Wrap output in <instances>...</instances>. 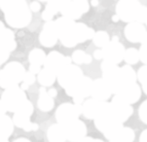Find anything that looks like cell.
<instances>
[{
	"label": "cell",
	"instance_id": "1",
	"mask_svg": "<svg viewBox=\"0 0 147 142\" xmlns=\"http://www.w3.org/2000/svg\"><path fill=\"white\" fill-rule=\"evenodd\" d=\"M0 10L4 12L6 22L14 28L26 27L31 22V11L24 0H2Z\"/></svg>",
	"mask_w": 147,
	"mask_h": 142
},
{
	"label": "cell",
	"instance_id": "2",
	"mask_svg": "<svg viewBox=\"0 0 147 142\" xmlns=\"http://www.w3.org/2000/svg\"><path fill=\"white\" fill-rule=\"evenodd\" d=\"M116 15L121 21L131 24H145L147 18V7L138 0H121L116 5Z\"/></svg>",
	"mask_w": 147,
	"mask_h": 142
},
{
	"label": "cell",
	"instance_id": "3",
	"mask_svg": "<svg viewBox=\"0 0 147 142\" xmlns=\"http://www.w3.org/2000/svg\"><path fill=\"white\" fill-rule=\"evenodd\" d=\"M96 128L103 135L110 140L120 129L123 128V123H121L115 116L112 114L110 110V102H106L103 110L98 116V118L94 120Z\"/></svg>",
	"mask_w": 147,
	"mask_h": 142
},
{
	"label": "cell",
	"instance_id": "4",
	"mask_svg": "<svg viewBox=\"0 0 147 142\" xmlns=\"http://www.w3.org/2000/svg\"><path fill=\"white\" fill-rule=\"evenodd\" d=\"M24 65L18 61H11L0 70V87L5 90L18 86L26 75Z\"/></svg>",
	"mask_w": 147,
	"mask_h": 142
},
{
	"label": "cell",
	"instance_id": "5",
	"mask_svg": "<svg viewBox=\"0 0 147 142\" xmlns=\"http://www.w3.org/2000/svg\"><path fill=\"white\" fill-rule=\"evenodd\" d=\"M76 22L64 17H61L55 21L57 32H58L59 40L66 48H73L77 44L74 27Z\"/></svg>",
	"mask_w": 147,
	"mask_h": 142
},
{
	"label": "cell",
	"instance_id": "6",
	"mask_svg": "<svg viewBox=\"0 0 147 142\" xmlns=\"http://www.w3.org/2000/svg\"><path fill=\"white\" fill-rule=\"evenodd\" d=\"M101 71H102V79L110 87L114 96L121 91L125 85L123 83L121 76V70L118 65L111 62L103 61L101 63Z\"/></svg>",
	"mask_w": 147,
	"mask_h": 142
},
{
	"label": "cell",
	"instance_id": "7",
	"mask_svg": "<svg viewBox=\"0 0 147 142\" xmlns=\"http://www.w3.org/2000/svg\"><path fill=\"white\" fill-rule=\"evenodd\" d=\"M93 81L91 78L83 76L77 83L65 89L67 96L73 98L74 104L77 105H83L85 102L84 99L87 96H91V90Z\"/></svg>",
	"mask_w": 147,
	"mask_h": 142
},
{
	"label": "cell",
	"instance_id": "8",
	"mask_svg": "<svg viewBox=\"0 0 147 142\" xmlns=\"http://www.w3.org/2000/svg\"><path fill=\"white\" fill-rule=\"evenodd\" d=\"M1 100L6 106L7 111L15 113L27 99L24 91H22L21 87L16 86L5 90L2 94Z\"/></svg>",
	"mask_w": 147,
	"mask_h": 142
},
{
	"label": "cell",
	"instance_id": "9",
	"mask_svg": "<svg viewBox=\"0 0 147 142\" xmlns=\"http://www.w3.org/2000/svg\"><path fill=\"white\" fill-rule=\"evenodd\" d=\"M82 114V105H77L74 103L61 104L56 111V119L59 125H67L71 122L78 120L79 116Z\"/></svg>",
	"mask_w": 147,
	"mask_h": 142
},
{
	"label": "cell",
	"instance_id": "10",
	"mask_svg": "<svg viewBox=\"0 0 147 142\" xmlns=\"http://www.w3.org/2000/svg\"><path fill=\"white\" fill-rule=\"evenodd\" d=\"M90 10V3L87 0H65L64 5L61 11L63 17L72 21L79 20Z\"/></svg>",
	"mask_w": 147,
	"mask_h": 142
},
{
	"label": "cell",
	"instance_id": "11",
	"mask_svg": "<svg viewBox=\"0 0 147 142\" xmlns=\"http://www.w3.org/2000/svg\"><path fill=\"white\" fill-rule=\"evenodd\" d=\"M83 77V71L75 64H69L65 66L57 76L59 86L64 90L77 83Z\"/></svg>",
	"mask_w": 147,
	"mask_h": 142
},
{
	"label": "cell",
	"instance_id": "12",
	"mask_svg": "<svg viewBox=\"0 0 147 142\" xmlns=\"http://www.w3.org/2000/svg\"><path fill=\"white\" fill-rule=\"evenodd\" d=\"M110 110L121 123H125L126 121H128L129 117L134 114V108L131 104L117 94L113 96L110 102Z\"/></svg>",
	"mask_w": 147,
	"mask_h": 142
},
{
	"label": "cell",
	"instance_id": "13",
	"mask_svg": "<svg viewBox=\"0 0 147 142\" xmlns=\"http://www.w3.org/2000/svg\"><path fill=\"white\" fill-rule=\"evenodd\" d=\"M101 51L103 55V61L118 65L124 59L126 50L120 41L111 40L103 49H101Z\"/></svg>",
	"mask_w": 147,
	"mask_h": 142
},
{
	"label": "cell",
	"instance_id": "14",
	"mask_svg": "<svg viewBox=\"0 0 147 142\" xmlns=\"http://www.w3.org/2000/svg\"><path fill=\"white\" fill-rule=\"evenodd\" d=\"M72 59L69 57H64L59 52L53 51L49 55H47L46 61L44 63V68L49 69L55 74H58L61 72L65 66L71 64Z\"/></svg>",
	"mask_w": 147,
	"mask_h": 142
},
{
	"label": "cell",
	"instance_id": "15",
	"mask_svg": "<svg viewBox=\"0 0 147 142\" xmlns=\"http://www.w3.org/2000/svg\"><path fill=\"white\" fill-rule=\"evenodd\" d=\"M124 34L127 40L131 43L147 44V30L142 24L136 22L128 24L124 29Z\"/></svg>",
	"mask_w": 147,
	"mask_h": 142
},
{
	"label": "cell",
	"instance_id": "16",
	"mask_svg": "<svg viewBox=\"0 0 147 142\" xmlns=\"http://www.w3.org/2000/svg\"><path fill=\"white\" fill-rule=\"evenodd\" d=\"M64 131L66 133V138L68 141L78 142L86 137L87 127L81 120H75L71 123L64 125Z\"/></svg>",
	"mask_w": 147,
	"mask_h": 142
},
{
	"label": "cell",
	"instance_id": "17",
	"mask_svg": "<svg viewBox=\"0 0 147 142\" xmlns=\"http://www.w3.org/2000/svg\"><path fill=\"white\" fill-rule=\"evenodd\" d=\"M34 111L33 105L29 100H26L20 108L14 113L13 123L16 127L24 129L26 125L30 123V117Z\"/></svg>",
	"mask_w": 147,
	"mask_h": 142
},
{
	"label": "cell",
	"instance_id": "18",
	"mask_svg": "<svg viewBox=\"0 0 147 142\" xmlns=\"http://www.w3.org/2000/svg\"><path fill=\"white\" fill-rule=\"evenodd\" d=\"M59 40L55 22H48L43 26V29L39 34V42L46 48H52Z\"/></svg>",
	"mask_w": 147,
	"mask_h": 142
},
{
	"label": "cell",
	"instance_id": "19",
	"mask_svg": "<svg viewBox=\"0 0 147 142\" xmlns=\"http://www.w3.org/2000/svg\"><path fill=\"white\" fill-rule=\"evenodd\" d=\"M113 94L108 86V84L103 80L102 78H98L93 81L91 90V96L92 98L96 99L98 101L106 102L107 99L110 98L111 94Z\"/></svg>",
	"mask_w": 147,
	"mask_h": 142
},
{
	"label": "cell",
	"instance_id": "20",
	"mask_svg": "<svg viewBox=\"0 0 147 142\" xmlns=\"http://www.w3.org/2000/svg\"><path fill=\"white\" fill-rule=\"evenodd\" d=\"M106 102L98 101L94 98L87 99L82 105V115L88 120H96L103 110Z\"/></svg>",
	"mask_w": 147,
	"mask_h": 142
},
{
	"label": "cell",
	"instance_id": "21",
	"mask_svg": "<svg viewBox=\"0 0 147 142\" xmlns=\"http://www.w3.org/2000/svg\"><path fill=\"white\" fill-rule=\"evenodd\" d=\"M117 96H121L124 100H126L128 103L133 104L138 101V99L141 96V90L136 83L129 84L124 86L121 89V91L117 94Z\"/></svg>",
	"mask_w": 147,
	"mask_h": 142
},
{
	"label": "cell",
	"instance_id": "22",
	"mask_svg": "<svg viewBox=\"0 0 147 142\" xmlns=\"http://www.w3.org/2000/svg\"><path fill=\"white\" fill-rule=\"evenodd\" d=\"M74 33H75V38L77 43H83V42L90 40H93L96 31L93 28L86 26L83 22H76L75 27H74Z\"/></svg>",
	"mask_w": 147,
	"mask_h": 142
},
{
	"label": "cell",
	"instance_id": "23",
	"mask_svg": "<svg viewBox=\"0 0 147 142\" xmlns=\"http://www.w3.org/2000/svg\"><path fill=\"white\" fill-rule=\"evenodd\" d=\"M64 2H65V0H54V1L48 2L46 5V8L42 12V19L46 22H52L55 15L61 11Z\"/></svg>",
	"mask_w": 147,
	"mask_h": 142
},
{
	"label": "cell",
	"instance_id": "24",
	"mask_svg": "<svg viewBox=\"0 0 147 142\" xmlns=\"http://www.w3.org/2000/svg\"><path fill=\"white\" fill-rule=\"evenodd\" d=\"M47 138L49 142H65L67 138L63 125H52L47 131Z\"/></svg>",
	"mask_w": 147,
	"mask_h": 142
},
{
	"label": "cell",
	"instance_id": "25",
	"mask_svg": "<svg viewBox=\"0 0 147 142\" xmlns=\"http://www.w3.org/2000/svg\"><path fill=\"white\" fill-rule=\"evenodd\" d=\"M37 106L42 112L51 111L55 106L54 98L49 96L48 92L43 87L39 90V98L38 100H37Z\"/></svg>",
	"mask_w": 147,
	"mask_h": 142
},
{
	"label": "cell",
	"instance_id": "26",
	"mask_svg": "<svg viewBox=\"0 0 147 142\" xmlns=\"http://www.w3.org/2000/svg\"><path fill=\"white\" fill-rule=\"evenodd\" d=\"M0 44L4 47L9 53L13 52L17 48V42L15 40L14 32L9 28H6L0 34Z\"/></svg>",
	"mask_w": 147,
	"mask_h": 142
},
{
	"label": "cell",
	"instance_id": "27",
	"mask_svg": "<svg viewBox=\"0 0 147 142\" xmlns=\"http://www.w3.org/2000/svg\"><path fill=\"white\" fill-rule=\"evenodd\" d=\"M13 120L6 114H0V135L8 138L14 131Z\"/></svg>",
	"mask_w": 147,
	"mask_h": 142
},
{
	"label": "cell",
	"instance_id": "28",
	"mask_svg": "<svg viewBox=\"0 0 147 142\" xmlns=\"http://www.w3.org/2000/svg\"><path fill=\"white\" fill-rule=\"evenodd\" d=\"M136 133L134 129L128 127H123L115 135L112 137L109 142H134Z\"/></svg>",
	"mask_w": 147,
	"mask_h": 142
},
{
	"label": "cell",
	"instance_id": "29",
	"mask_svg": "<svg viewBox=\"0 0 147 142\" xmlns=\"http://www.w3.org/2000/svg\"><path fill=\"white\" fill-rule=\"evenodd\" d=\"M37 80H38L41 86H43V88H45V87H51L53 86L57 80V74H55L54 72H52L49 69L43 68L41 69V71L37 75Z\"/></svg>",
	"mask_w": 147,
	"mask_h": 142
},
{
	"label": "cell",
	"instance_id": "30",
	"mask_svg": "<svg viewBox=\"0 0 147 142\" xmlns=\"http://www.w3.org/2000/svg\"><path fill=\"white\" fill-rule=\"evenodd\" d=\"M121 70V76L122 80H123L124 85L129 84H134L136 83V79H138V74L134 71V69L131 65H124L120 68Z\"/></svg>",
	"mask_w": 147,
	"mask_h": 142
},
{
	"label": "cell",
	"instance_id": "31",
	"mask_svg": "<svg viewBox=\"0 0 147 142\" xmlns=\"http://www.w3.org/2000/svg\"><path fill=\"white\" fill-rule=\"evenodd\" d=\"M47 55L45 54V52L43 50L35 48L32 51H30V53L28 55V61L30 62V64H34V65H44L45 61H46Z\"/></svg>",
	"mask_w": 147,
	"mask_h": 142
},
{
	"label": "cell",
	"instance_id": "32",
	"mask_svg": "<svg viewBox=\"0 0 147 142\" xmlns=\"http://www.w3.org/2000/svg\"><path fill=\"white\" fill-rule=\"evenodd\" d=\"M71 59L76 64H90L93 61L92 57L82 50H76L71 56Z\"/></svg>",
	"mask_w": 147,
	"mask_h": 142
},
{
	"label": "cell",
	"instance_id": "33",
	"mask_svg": "<svg viewBox=\"0 0 147 142\" xmlns=\"http://www.w3.org/2000/svg\"><path fill=\"white\" fill-rule=\"evenodd\" d=\"M110 41L111 40H110V37H109V34L106 31L103 30H99L98 32H96V34H94L93 38L94 44L96 47H99L101 49H103Z\"/></svg>",
	"mask_w": 147,
	"mask_h": 142
},
{
	"label": "cell",
	"instance_id": "34",
	"mask_svg": "<svg viewBox=\"0 0 147 142\" xmlns=\"http://www.w3.org/2000/svg\"><path fill=\"white\" fill-rule=\"evenodd\" d=\"M124 61L128 63V65L136 64L139 61H140L138 50H136V48L127 49L125 52V56H124Z\"/></svg>",
	"mask_w": 147,
	"mask_h": 142
},
{
	"label": "cell",
	"instance_id": "35",
	"mask_svg": "<svg viewBox=\"0 0 147 142\" xmlns=\"http://www.w3.org/2000/svg\"><path fill=\"white\" fill-rule=\"evenodd\" d=\"M138 115H139L140 120L142 121L144 124L147 125V100L142 102L141 105L139 106Z\"/></svg>",
	"mask_w": 147,
	"mask_h": 142
},
{
	"label": "cell",
	"instance_id": "36",
	"mask_svg": "<svg viewBox=\"0 0 147 142\" xmlns=\"http://www.w3.org/2000/svg\"><path fill=\"white\" fill-rule=\"evenodd\" d=\"M138 80L140 82L141 85L147 83V65H143L138 71Z\"/></svg>",
	"mask_w": 147,
	"mask_h": 142
},
{
	"label": "cell",
	"instance_id": "37",
	"mask_svg": "<svg viewBox=\"0 0 147 142\" xmlns=\"http://www.w3.org/2000/svg\"><path fill=\"white\" fill-rule=\"evenodd\" d=\"M9 56H10L9 52L0 44V65H2L4 62H6L8 61Z\"/></svg>",
	"mask_w": 147,
	"mask_h": 142
},
{
	"label": "cell",
	"instance_id": "38",
	"mask_svg": "<svg viewBox=\"0 0 147 142\" xmlns=\"http://www.w3.org/2000/svg\"><path fill=\"white\" fill-rule=\"evenodd\" d=\"M138 52H139V57H140V61H142L145 65H147V44L141 45Z\"/></svg>",
	"mask_w": 147,
	"mask_h": 142
},
{
	"label": "cell",
	"instance_id": "39",
	"mask_svg": "<svg viewBox=\"0 0 147 142\" xmlns=\"http://www.w3.org/2000/svg\"><path fill=\"white\" fill-rule=\"evenodd\" d=\"M35 80H36L35 75H34V74H32V73H30V72L28 71V72H26V75H24L22 82H24V83H26V85H28V86H30V85L35 83Z\"/></svg>",
	"mask_w": 147,
	"mask_h": 142
},
{
	"label": "cell",
	"instance_id": "40",
	"mask_svg": "<svg viewBox=\"0 0 147 142\" xmlns=\"http://www.w3.org/2000/svg\"><path fill=\"white\" fill-rule=\"evenodd\" d=\"M29 9H30L31 12H34V13H36V12H39L41 9V5L39 2L37 1H33L31 2L30 5H29Z\"/></svg>",
	"mask_w": 147,
	"mask_h": 142
},
{
	"label": "cell",
	"instance_id": "41",
	"mask_svg": "<svg viewBox=\"0 0 147 142\" xmlns=\"http://www.w3.org/2000/svg\"><path fill=\"white\" fill-rule=\"evenodd\" d=\"M38 125H37L36 123H32V122H30L28 125H26V128L24 129V131H35L38 129Z\"/></svg>",
	"mask_w": 147,
	"mask_h": 142
},
{
	"label": "cell",
	"instance_id": "42",
	"mask_svg": "<svg viewBox=\"0 0 147 142\" xmlns=\"http://www.w3.org/2000/svg\"><path fill=\"white\" fill-rule=\"evenodd\" d=\"M28 70H29V72H30V73L34 74V75H36V74L38 75L39 72L41 71V66L34 65V64H30V65H29Z\"/></svg>",
	"mask_w": 147,
	"mask_h": 142
},
{
	"label": "cell",
	"instance_id": "43",
	"mask_svg": "<svg viewBox=\"0 0 147 142\" xmlns=\"http://www.w3.org/2000/svg\"><path fill=\"white\" fill-rule=\"evenodd\" d=\"M94 58L96 59H103V55H102V51L101 50H96L94 52Z\"/></svg>",
	"mask_w": 147,
	"mask_h": 142
},
{
	"label": "cell",
	"instance_id": "44",
	"mask_svg": "<svg viewBox=\"0 0 147 142\" xmlns=\"http://www.w3.org/2000/svg\"><path fill=\"white\" fill-rule=\"evenodd\" d=\"M139 142H147V129H144L141 133L139 136Z\"/></svg>",
	"mask_w": 147,
	"mask_h": 142
},
{
	"label": "cell",
	"instance_id": "45",
	"mask_svg": "<svg viewBox=\"0 0 147 142\" xmlns=\"http://www.w3.org/2000/svg\"><path fill=\"white\" fill-rule=\"evenodd\" d=\"M48 94H49V96H51V98H56L57 96V94H58V92H57V90L56 89H54V88H51L48 91Z\"/></svg>",
	"mask_w": 147,
	"mask_h": 142
},
{
	"label": "cell",
	"instance_id": "46",
	"mask_svg": "<svg viewBox=\"0 0 147 142\" xmlns=\"http://www.w3.org/2000/svg\"><path fill=\"white\" fill-rule=\"evenodd\" d=\"M6 112H7L6 106H5V104L0 99V114H6Z\"/></svg>",
	"mask_w": 147,
	"mask_h": 142
},
{
	"label": "cell",
	"instance_id": "47",
	"mask_svg": "<svg viewBox=\"0 0 147 142\" xmlns=\"http://www.w3.org/2000/svg\"><path fill=\"white\" fill-rule=\"evenodd\" d=\"M14 142H31L29 139H27V138H24V137H20L18 139H16Z\"/></svg>",
	"mask_w": 147,
	"mask_h": 142
},
{
	"label": "cell",
	"instance_id": "48",
	"mask_svg": "<svg viewBox=\"0 0 147 142\" xmlns=\"http://www.w3.org/2000/svg\"><path fill=\"white\" fill-rule=\"evenodd\" d=\"M78 142H94V138H92V137H85L84 139H82V140L80 141H78Z\"/></svg>",
	"mask_w": 147,
	"mask_h": 142
},
{
	"label": "cell",
	"instance_id": "49",
	"mask_svg": "<svg viewBox=\"0 0 147 142\" xmlns=\"http://www.w3.org/2000/svg\"><path fill=\"white\" fill-rule=\"evenodd\" d=\"M28 88H29V86L28 85H26V83H22L21 85V89L22 90V91H26V90H28Z\"/></svg>",
	"mask_w": 147,
	"mask_h": 142
},
{
	"label": "cell",
	"instance_id": "50",
	"mask_svg": "<svg viewBox=\"0 0 147 142\" xmlns=\"http://www.w3.org/2000/svg\"><path fill=\"white\" fill-rule=\"evenodd\" d=\"M5 29H6V28H5V26H4V24L1 21H0V34H1L2 32L5 30Z\"/></svg>",
	"mask_w": 147,
	"mask_h": 142
},
{
	"label": "cell",
	"instance_id": "51",
	"mask_svg": "<svg viewBox=\"0 0 147 142\" xmlns=\"http://www.w3.org/2000/svg\"><path fill=\"white\" fill-rule=\"evenodd\" d=\"M0 142H9V141H8V138H5L3 136L0 135Z\"/></svg>",
	"mask_w": 147,
	"mask_h": 142
},
{
	"label": "cell",
	"instance_id": "52",
	"mask_svg": "<svg viewBox=\"0 0 147 142\" xmlns=\"http://www.w3.org/2000/svg\"><path fill=\"white\" fill-rule=\"evenodd\" d=\"M91 5H92V6H94V7L98 6V0H96V1H91Z\"/></svg>",
	"mask_w": 147,
	"mask_h": 142
},
{
	"label": "cell",
	"instance_id": "53",
	"mask_svg": "<svg viewBox=\"0 0 147 142\" xmlns=\"http://www.w3.org/2000/svg\"><path fill=\"white\" fill-rule=\"evenodd\" d=\"M112 20H113L114 22H118L119 21V18L117 17V15H115V16H114L113 18H112Z\"/></svg>",
	"mask_w": 147,
	"mask_h": 142
},
{
	"label": "cell",
	"instance_id": "54",
	"mask_svg": "<svg viewBox=\"0 0 147 142\" xmlns=\"http://www.w3.org/2000/svg\"><path fill=\"white\" fill-rule=\"evenodd\" d=\"M94 142H103V141L101 140V139H94Z\"/></svg>",
	"mask_w": 147,
	"mask_h": 142
},
{
	"label": "cell",
	"instance_id": "55",
	"mask_svg": "<svg viewBox=\"0 0 147 142\" xmlns=\"http://www.w3.org/2000/svg\"><path fill=\"white\" fill-rule=\"evenodd\" d=\"M145 24H146V26H147V18H146V21H145Z\"/></svg>",
	"mask_w": 147,
	"mask_h": 142
}]
</instances>
